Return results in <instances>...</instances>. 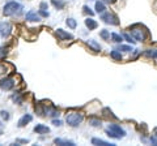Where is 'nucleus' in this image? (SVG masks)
Listing matches in <instances>:
<instances>
[{
	"label": "nucleus",
	"mask_w": 157,
	"mask_h": 146,
	"mask_svg": "<svg viewBox=\"0 0 157 146\" xmlns=\"http://www.w3.org/2000/svg\"><path fill=\"white\" fill-rule=\"evenodd\" d=\"M104 115L106 116V117H111V119H117V116L115 115H113V111L110 108H104Z\"/></svg>",
	"instance_id": "4be33fe9"
},
{
	"label": "nucleus",
	"mask_w": 157,
	"mask_h": 146,
	"mask_svg": "<svg viewBox=\"0 0 157 146\" xmlns=\"http://www.w3.org/2000/svg\"><path fill=\"white\" fill-rule=\"evenodd\" d=\"M101 20L105 23H109V25H119L118 16L111 13V12H104V13H101Z\"/></svg>",
	"instance_id": "39448f33"
},
{
	"label": "nucleus",
	"mask_w": 157,
	"mask_h": 146,
	"mask_svg": "<svg viewBox=\"0 0 157 146\" xmlns=\"http://www.w3.org/2000/svg\"><path fill=\"white\" fill-rule=\"evenodd\" d=\"M34 132L38 133V135H45V133L50 132V128L46 127V125H43V124H37L34 127Z\"/></svg>",
	"instance_id": "9b49d317"
},
{
	"label": "nucleus",
	"mask_w": 157,
	"mask_h": 146,
	"mask_svg": "<svg viewBox=\"0 0 157 146\" xmlns=\"http://www.w3.org/2000/svg\"><path fill=\"white\" fill-rule=\"evenodd\" d=\"M66 23H67V26L68 27H71V29H76V26H77V22H76V20L75 18H67Z\"/></svg>",
	"instance_id": "6ab92c4d"
},
{
	"label": "nucleus",
	"mask_w": 157,
	"mask_h": 146,
	"mask_svg": "<svg viewBox=\"0 0 157 146\" xmlns=\"http://www.w3.org/2000/svg\"><path fill=\"white\" fill-rule=\"evenodd\" d=\"M17 142H21V144H26V142H29L27 140H17Z\"/></svg>",
	"instance_id": "f704fd0d"
},
{
	"label": "nucleus",
	"mask_w": 157,
	"mask_h": 146,
	"mask_svg": "<svg viewBox=\"0 0 157 146\" xmlns=\"http://www.w3.org/2000/svg\"><path fill=\"white\" fill-rule=\"evenodd\" d=\"M22 11V5L17 2H9L7 3L5 5L3 8V14L7 16V17H9V16H14V14H18L21 13Z\"/></svg>",
	"instance_id": "f03ea898"
},
{
	"label": "nucleus",
	"mask_w": 157,
	"mask_h": 146,
	"mask_svg": "<svg viewBox=\"0 0 157 146\" xmlns=\"http://www.w3.org/2000/svg\"><path fill=\"white\" fill-rule=\"evenodd\" d=\"M96 12L97 13H104V12H106V7L104 2H96Z\"/></svg>",
	"instance_id": "f3484780"
},
{
	"label": "nucleus",
	"mask_w": 157,
	"mask_h": 146,
	"mask_svg": "<svg viewBox=\"0 0 157 146\" xmlns=\"http://www.w3.org/2000/svg\"><path fill=\"white\" fill-rule=\"evenodd\" d=\"M130 30H131V34H132L133 39H136V41H139V42H144L145 39L149 37L148 30L145 29L143 25H140V23L132 25L131 27H130Z\"/></svg>",
	"instance_id": "f257e3e1"
},
{
	"label": "nucleus",
	"mask_w": 157,
	"mask_h": 146,
	"mask_svg": "<svg viewBox=\"0 0 157 146\" xmlns=\"http://www.w3.org/2000/svg\"><path fill=\"white\" fill-rule=\"evenodd\" d=\"M51 4L56 8L58 11H60V9H63V8L66 7V4H67V2L66 0H51Z\"/></svg>",
	"instance_id": "2eb2a0df"
},
{
	"label": "nucleus",
	"mask_w": 157,
	"mask_h": 146,
	"mask_svg": "<svg viewBox=\"0 0 157 146\" xmlns=\"http://www.w3.org/2000/svg\"><path fill=\"white\" fill-rule=\"evenodd\" d=\"M106 133L111 138H123L126 136V132L118 124H109L106 128Z\"/></svg>",
	"instance_id": "20e7f679"
},
{
	"label": "nucleus",
	"mask_w": 157,
	"mask_h": 146,
	"mask_svg": "<svg viewBox=\"0 0 157 146\" xmlns=\"http://www.w3.org/2000/svg\"><path fill=\"white\" fill-rule=\"evenodd\" d=\"M122 37H123V38H124V39H126V41H127L128 43H132V45L136 42L135 39H133V37H132V35H130L128 33H124L123 35H122Z\"/></svg>",
	"instance_id": "393cba45"
},
{
	"label": "nucleus",
	"mask_w": 157,
	"mask_h": 146,
	"mask_svg": "<svg viewBox=\"0 0 157 146\" xmlns=\"http://www.w3.org/2000/svg\"><path fill=\"white\" fill-rule=\"evenodd\" d=\"M102 2H104V3H107V4H114V3L117 2V0H102Z\"/></svg>",
	"instance_id": "72a5a7b5"
},
{
	"label": "nucleus",
	"mask_w": 157,
	"mask_h": 146,
	"mask_svg": "<svg viewBox=\"0 0 157 146\" xmlns=\"http://www.w3.org/2000/svg\"><path fill=\"white\" fill-rule=\"evenodd\" d=\"M89 124L92 125V127H101V120L98 119H94V117H92V119H89Z\"/></svg>",
	"instance_id": "b1692460"
},
{
	"label": "nucleus",
	"mask_w": 157,
	"mask_h": 146,
	"mask_svg": "<svg viewBox=\"0 0 157 146\" xmlns=\"http://www.w3.org/2000/svg\"><path fill=\"white\" fill-rule=\"evenodd\" d=\"M119 50L126 51V52H130V51H132V48H131L130 46H120V47H119Z\"/></svg>",
	"instance_id": "7c9ffc66"
},
{
	"label": "nucleus",
	"mask_w": 157,
	"mask_h": 146,
	"mask_svg": "<svg viewBox=\"0 0 157 146\" xmlns=\"http://www.w3.org/2000/svg\"><path fill=\"white\" fill-rule=\"evenodd\" d=\"M31 120H33V116H31L30 113H25V115H24L21 119L18 120V124H17V125H18L20 128H22V127H25L26 124H29Z\"/></svg>",
	"instance_id": "9d476101"
},
{
	"label": "nucleus",
	"mask_w": 157,
	"mask_h": 146,
	"mask_svg": "<svg viewBox=\"0 0 157 146\" xmlns=\"http://www.w3.org/2000/svg\"><path fill=\"white\" fill-rule=\"evenodd\" d=\"M0 116H2L3 120H9L11 119V116H9V113H8V111H4V110L0 112Z\"/></svg>",
	"instance_id": "bb28decb"
},
{
	"label": "nucleus",
	"mask_w": 157,
	"mask_h": 146,
	"mask_svg": "<svg viewBox=\"0 0 157 146\" xmlns=\"http://www.w3.org/2000/svg\"><path fill=\"white\" fill-rule=\"evenodd\" d=\"M82 120H84V115L80 112H68L67 113V116H66V121H67V124L69 125V127H78L81 123H82Z\"/></svg>",
	"instance_id": "7ed1b4c3"
},
{
	"label": "nucleus",
	"mask_w": 157,
	"mask_h": 146,
	"mask_svg": "<svg viewBox=\"0 0 157 146\" xmlns=\"http://www.w3.org/2000/svg\"><path fill=\"white\" fill-rule=\"evenodd\" d=\"M144 55L148 57L157 59V50H147V51H144Z\"/></svg>",
	"instance_id": "412c9836"
},
{
	"label": "nucleus",
	"mask_w": 157,
	"mask_h": 146,
	"mask_svg": "<svg viewBox=\"0 0 157 146\" xmlns=\"http://www.w3.org/2000/svg\"><path fill=\"white\" fill-rule=\"evenodd\" d=\"M82 12H84V13H86V14H89V16H93V14H94V12L90 9L88 5H84V7H82Z\"/></svg>",
	"instance_id": "a878e982"
},
{
	"label": "nucleus",
	"mask_w": 157,
	"mask_h": 146,
	"mask_svg": "<svg viewBox=\"0 0 157 146\" xmlns=\"http://www.w3.org/2000/svg\"><path fill=\"white\" fill-rule=\"evenodd\" d=\"M84 22H85V26L88 27L89 30H94V29H97V26H98V22L96 21V20H93L92 17H90V18L88 17Z\"/></svg>",
	"instance_id": "f8f14e48"
},
{
	"label": "nucleus",
	"mask_w": 157,
	"mask_h": 146,
	"mask_svg": "<svg viewBox=\"0 0 157 146\" xmlns=\"http://www.w3.org/2000/svg\"><path fill=\"white\" fill-rule=\"evenodd\" d=\"M92 144L93 145H100V146H115V144L107 142V141L100 140V138H92Z\"/></svg>",
	"instance_id": "dca6fc26"
},
{
	"label": "nucleus",
	"mask_w": 157,
	"mask_h": 146,
	"mask_svg": "<svg viewBox=\"0 0 157 146\" xmlns=\"http://www.w3.org/2000/svg\"><path fill=\"white\" fill-rule=\"evenodd\" d=\"M12 99H13L16 103H21L22 102V99H21V97L18 95V94H13V95H12Z\"/></svg>",
	"instance_id": "cd10ccee"
},
{
	"label": "nucleus",
	"mask_w": 157,
	"mask_h": 146,
	"mask_svg": "<svg viewBox=\"0 0 157 146\" xmlns=\"http://www.w3.org/2000/svg\"><path fill=\"white\" fill-rule=\"evenodd\" d=\"M5 54H7V48H5V47L0 46V56H4Z\"/></svg>",
	"instance_id": "473e14b6"
},
{
	"label": "nucleus",
	"mask_w": 157,
	"mask_h": 146,
	"mask_svg": "<svg viewBox=\"0 0 157 146\" xmlns=\"http://www.w3.org/2000/svg\"><path fill=\"white\" fill-rule=\"evenodd\" d=\"M54 142L56 145H60V146H75L76 144L73 141H68V140H62V138H55Z\"/></svg>",
	"instance_id": "ddd939ff"
},
{
	"label": "nucleus",
	"mask_w": 157,
	"mask_h": 146,
	"mask_svg": "<svg viewBox=\"0 0 157 146\" xmlns=\"http://www.w3.org/2000/svg\"><path fill=\"white\" fill-rule=\"evenodd\" d=\"M47 8H49V4H47L46 2H42L41 4H39V9H42V11H46Z\"/></svg>",
	"instance_id": "c85d7f7f"
},
{
	"label": "nucleus",
	"mask_w": 157,
	"mask_h": 146,
	"mask_svg": "<svg viewBox=\"0 0 157 146\" xmlns=\"http://www.w3.org/2000/svg\"><path fill=\"white\" fill-rule=\"evenodd\" d=\"M100 37L104 39V41H107V39L110 38V33H109V30H106V29H104V30H101V33H100Z\"/></svg>",
	"instance_id": "5701e85b"
},
{
	"label": "nucleus",
	"mask_w": 157,
	"mask_h": 146,
	"mask_svg": "<svg viewBox=\"0 0 157 146\" xmlns=\"http://www.w3.org/2000/svg\"><path fill=\"white\" fill-rule=\"evenodd\" d=\"M25 20L29 22H38V21H41V16L35 11H29L25 16Z\"/></svg>",
	"instance_id": "1a4fd4ad"
},
{
	"label": "nucleus",
	"mask_w": 157,
	"mask_h": 146,
	"mask_svg": "<svg viewBox=\"0 0 157 146\" xmlns=\"http://www.w3.org/2000/svg\"><path fill=\"white\" fill-rule=\"evenodd\" d=\"M13 86H14V80L12 77H5L3 80H0V89L2 90L8 92V90L13 89Z\"/></svg>",
	"instance_id": "423d86ee"
},
{
	"label": "nucleus",
	"mask_w": 157,
	"mask_h": 146,
	"mask_svg": "<svg viewBox=\"0 0 157 146\" xmlns=\"http://www.w3.org/2000/svg\"><path fill=\"white\" fill-rule=\"evenodd\" d=\"M55 37L58 38V41H68V39H73L72 34L67 33V31H64L63 29H58L56 31H55Z\"/></svg>",
	"instance_id": "6e6552de"
},
{
	"label": "nucleus",
	"mask_w": 157,
	"mask_h": 146,
	"mask_svg": "<svg viewBox=\"0 0 157 146\" xmlns=\"http://www.w3.org/2000/svg\"><path fill=\"white\" fill-rule=\"evenodd\" d=\"M3 135V131H2V129H0V136H2Z\"/></svg>",
	"instance_id": "e433bc0d"
},
{
	"label": "nucleus",
	"mask_w": 157,
	"mask_h": 146,
	"mask_svg": "<svg viewBox=\"0 0 157 146\" xmlns=\"http://www.w3.org/2000/svg\"><path fill=\"white\" fill-rule=\"evenodd\" d=\"M110 37H111L113 42H115V43H120L122 41H123V37L119 35V34H117V33H111L110 34Z\"/></svg>",
	"instance_id": "aec40b11"
},
{
	"label": "nucleus",
	"mask_w": 157,
	"mask_h": 146,
	"mask_svg": "<svg viewBox=\"0 0 157 146\" xmlns=\"http://www.w3.org/2000/svg\"><path fill=\"white\" fill-rule=\"evenodd\" d=\"M86 45H88L93 51H96V52H98V51H101V46L98 45V43H97L96 41H94V39H89V41H86Z\"/></svg>",
	"instance_id": "4468645a"
},
{
	"label": "nucleus",
	"mask_w": 157,
	"mask_h": 146,
	"mask_svg": "<svg viewBox=\"0 0 157 146\" xmlns=\"http://www.w3.org/2000/svg\"><path fill=\"white\" fill-rule=\"evenodd\" d=\"M38 13H39V16H41V17H49V12H47V11H42V9H39V12H38Z\"/></svg>",
	"instance_id": "c756f323"
},
{
	"label": "nucleus",
	"mask_w": 157,
	"mask_h": 146,
	"mask_svg": "<svg viewBox=\"0 0 157 146\" xmlns=\"http://www.w3.org/2000/svg\"><path fill=\"white\" fill-rule=\"evenodd\" d=\"M12 31V26L9 22H2L0 23V35L3 38H8Z\"/></svg>",
	"instance_id": "0eeeda50"
},
{
	"label": "nucleus",
	"mask_w": 157,
	"mask_h": 146,
	"mask_svg": "<svg viewBox=\"0 0 157 146\" xmlns=\"http://www.w3.org/2000/svg\"><path fill=\"white\" fill-rule=\"evenodd\" d=\"M53 124L55 125V127H60L63 123H62V120H59V119H54L53 120Z\"/></svg>",
	"instance_id": "2f4dec72"
},
{
	"label": "nucleus",
	"mask_w": 157,
	"mask_h": 146,
	"mask_svg": "<svg viewBox=\"0 0 157 146\" xmlns=\"http://www.w3.org/2000/svg\"><path fill=\"white\" fill-rule=\"evenodd\" d=\"M110 56H111L114 60H118V61L122 60V54H120L118 50H113L111 52H110Z\"/></svg>",
	"instance_id": "a211bd4d"
},
{
	"label": "nucleus",
	"mask_w": 157,
	"mask_h": 146,
	"mask_svg": "<svg viewBox=\"0 0 157 146\" xmlns=\"http://www.w3.org/2000/svg\"><path fill=\"white\" fill-rule=\"evenodd\" d=\"M153 136H155L156 138H157V127H156L155 129H153Z\"/></svg>",
	"instance_id": "c9c22d12"
}]
</instances>
